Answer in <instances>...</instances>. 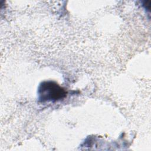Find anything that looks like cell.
Segmentation results:
<instances>
[{
    "instance_id": "obj_1",
    "label": "cell",
    "mask_w": 151,
    "mask_h": 151,
    "mask_svg": "<svg viewBox=\"0 0 151 151\" xmlns=\"http://www.w3.org/2000/svg\"><path fill=\"white\" fill-rule=\"evenodd\" d=\"M39 100L41 102L56 101L64 99L66 96V91L54 81L42 82L39 86Z\"/></svg>"
}]
</instances>
